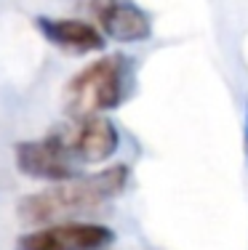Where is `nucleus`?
<instances>
[{
    "mask_svg": "<svg viewBox=\"0 0 248 250\" xmlns=\"http://www.w3.org/2000/svg\"><path fill=\"white\" fill-rule=\"evenodd\" d=\"M128 181V168L115 165L96 176L72 178L62 181L54 189H45L38 194H27L19 200V218L24 224H54L72 216H83L96 208H102L107 200L117 197Z\"/></svg>",
    "mask_w": 248,
    "mask_h": 250,
    "instance_id": "nucleus-1",
    "label": "nucleus"
},
{
    "mask_svg": "<svg viewBox=\"0 0 248 250\" xmlns=\"http://www.w3.org/2000/svg\"><path fill=\"white\" fill-rule=\"evenodd\" d=\"M38 29L48 43L59 45L64 51L72 53H91L104 48V38L93 24L78 19H48V16H38Z\"/></svg>",
    "mask_w": 248,
    "mask_h": 250,
    "instance_id": "nucleus-7",
    "label": "nucleus"
},
{
    "mask_svg": "<svg viewBox=\"0 0 248 250\" xmlns=\"http://www.w3.org/2000/svg\"><path fill=\"white\" fill-rule=\"evenodd\" d=\"M115 231L102 224L64 221L19 237L16 250H104L112 245Z\"/></svg>",
    "mask_w": 248,
    "mask_h": 250,
    "instance_id": "nucleus-4",
    "label": "nucleus"
},
{
    "mask_svg": "<svg viewBox=\"0 0 248 250\" xmlns=\"http://www.w3.org/2000/svg\"><path fill=\"white\" fill-rule=\"evenodd\" d=\"M243 144H246V157H248V106H246V117H243Z\"/></svg>",
    "mask_w": 248,
    "mask_h": 250,
    "instance_id": "nucleus-8",
    "label": "nucleus"
},
{
    "mask_svg": "<svg viewBox=\"0 0 248 250\" xmlns=\"http://www.w3.org/2000/svg\"><path fill=\"white\" fill-rule=\"evenodd\" d=\"M51 136L67 149L75 163H104L117 152L120 144L117 128L102 115L75 117L72 123L62 125Z\"/></svg>",
    "mask_w": 248,
    "mask_h": 250,
    "instance_id": "nucleus-3",
    "label": "nucleus"
},
{
    "mask_svg": "<svg viewBox=\"0 0 248 250\" xmlns=\"http://www.w3.org/2000/svg\"><path fill=\"white\" fill-rule=\"evenodd\" d=\"M16 168L24 176L43 178V181H72L75 178V160L54 136L16 144Z\"/></svg>",
    "mask_w": 248,
    "mask_h": 250,
    "instance_id": "nucleus-5",
    "label": "nucleus"
},
{
    "mask_svg": "<svg viewBox=\"0 0 248 250\" xmlns=\"http://www.w3.org/2000/svg\"><path fill=\"white\" fill-rule=\"evenodd\" d=\"M91 14L107 38L117 43H141L152 35V21L131 0H91Z\"/></svg>",
    "mask_w": 248,
    "mask_h": 250,
    "instance_id": "nucleus-6",
    "label": "nucleus"
},
{
    "mask_svg": "<svg viewBox=\"0 0 248 250\" xmlns=\"http://www.w3.org/2000/svg\"><path fill=\"white\" fill-rule=\"evenodd\" d=\"M128 85V59L115 53L83 67L64 91V104L72 117L99 115L115 109L126 96Z\"/></svg>",
    "mask_w": 248,
    "mask_h": 250,
    "instance_id": "nucleus-2",
    "label": "nucleus"
}]
</instances>
